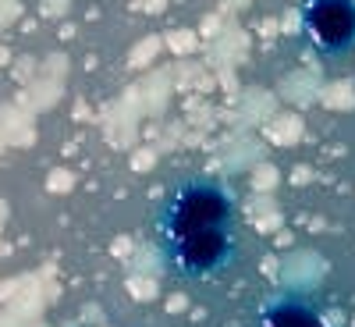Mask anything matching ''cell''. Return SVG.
Listing matches in <instances>:
<instances>
[{"label":"cell","instance_id":"obj_1","mask_svg":"<svg viewBox=\"0 0 355 327\" xmlns=\"http://www.w3.org/2000/svg\"><path fill=\"white\" fill-rule=\"evenodd\" d=\"M234 228V203L224 185L210 178H189V182L174 185L157 214V242L160 249L185 242L192 235Z\"/></svg>","mask_w":355,"mask_h":327},{"label":"cell","instance_id":"obj_2","mask_svg":"<svg viewBox=\"0 0 355 327\" xmlns=\"http://www.w3.org/2000/svg\"><path fill=\"white\" fill-rule=\"evenodd\" d=\"M302 36L327 61L348 53L355 47V0H306Z\"/></svg>","mask_w":355,"mask_h":327},{"label":"cell","instance_id":"obj_3","mask_svg":"<svg viewBox=\"0 0 355 327\" xmlns=\"http://www.w3.org/2000/svg\"><path fill=\"white\" fill-rule=\"evenodd\" d=\"M263 327H323V320L302 303L281 299L263 313Z\"/></svg>","mask_w":355,"mask_h":327}]
</instances>
